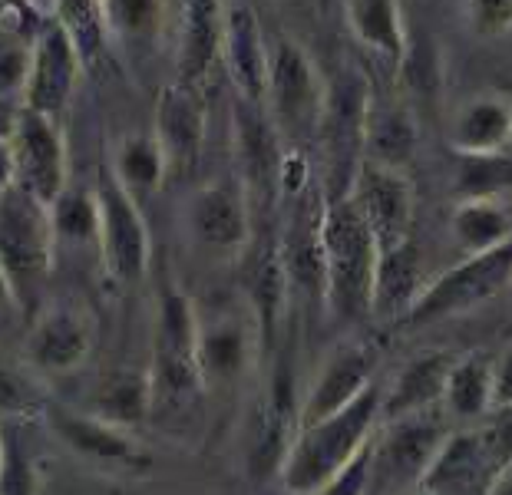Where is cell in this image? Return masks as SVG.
<instances>
[{"mask_svg":"<svg viewBox=\"0 0 512 495\" xmlns=\"http://www.w3.org/2000/svg\"><path fill=\"white\" fill-rule=\"evenodd\" d=\"M195 344H199V307L176 284H166L156 304L149 360L152 420L162 426H185L209 396Z\"/></svg>","mask_w":512,"mask_h":495,"instance_id":"6da1fadb","label":"cell"},{"mask_svg":"<svg viewBox=\"0 0 512 495\" xmlns=\"http://www.w3.org/2000/svg\"><path fill=\"white\" fill-rule=\"evenodd\" d=\"M384 387V380L370 383L344 410L324 416V420L304 423L291 443L278 486L318 495L337 472L351 466L384 423Z\"/></svg>","mask_w":512,"mask_h":495,"instance_id":"7a4b0ae2","label":"cell"},{"mask_svg":"<svg viewBox=\"0 0 512 495\" xmlns=\"http://www.w3.org/2000/svg\"><path fill=\"white\" fill-rule=\"evenodd\" d=\"M324 311L337 324H364L374 317V278L380 248L347 195L324 208Z\"/></svg>","mask_w":512,"mask_h":495,"instance_id":"3957f363","label":"cell"},{"mask_svg":"<svg viewBox=\"0 0 512 495\" xmlns=\"http://www.w3.org/2000/svg\"><path fill=\"white\" fill-rule=\"evenodd\" d=\"M53 258H57V235H53L50 205L37 202L14 182H4V195H0V268H4V288L10 301L27 311L47 288Z\"/></svg>","mask_w":512,"mask_h":495,"instance_id":"277c9868","label":"cell"},{"mask_svg":"<svg viewBox=\"0 0 512 495\" xmlns=\"http://www.w3.org/2000/svg\"><path fill=\"white\" fill-rule=\"evenodd\" d=\"M450 436V413L443 406L384 420L370 439V492L394 495L420 486Z\"/></svg>","mask_w":512,"mask_h":495,"instance_id":"5b68a950","label":"cell"},{"mask_svg":"<svg viewBox=\"0 0 512 495\" xmlns=\"http://www.w3.org/2000/svg\"><path fill=\"white\" fill-rule=\"evenodd\" d=\"M67 165V142H63V129L57 119L43 116L30 106H20L7 119L4 182H14L17 189L34 195L37 202L53 205L70 189Z\"/></svg>","mask_w":512,"mask_h":495,"instance_id":"8992f818","label":"cell"},{"mask_svg":"<svg viewBox=\"0 0 512 495\" xmlns=\"http://www.w3.org/2000/svg\"><path fill=\"white\" fill-rule=\"evenodd\" d=\"M96 202H100V261L116 288H133L149 274L152 241L139 208V198L116 179L110 162L96 169L93 182Z\"/></svg>","mask_w":512,"mask_h":495,"instance_id":"52a82bcc","label":"cell"},{"mask_svg":"<svg viewBox=\"0 0 512 495\" xmlns=\"http://www.w3.org/2000/svg\"><path fill=\"white\" fill-rule=\"evenodd\" d=\"M265 106L271 119H275V126L281 129V136L304 139L321 132L328 86H324L321 73L314 70L308 50L288 37L271 47Z\"/></svg>","mask_w":512,"mask_h":495,"instance_id":"ba28073f","label":"cell"},{"mask_svg":"<svg viewBox=\"0 0 512 495\" xmlns=\"http://www.w3.org/2000/svg\"><path fill=\"white\" fill-rule=\"evenodd\" d=\"M199 370L209 396H232L248 380L261 347L258 324L248 307H219L212 314L199 311Z\"/></svg>","mask_w":512,"mask_h":495,"instance_id":"9c48e42d","label":"cell"},{"mask_svg":"<svg viewBox=\"0 0 512 495\" xmlns=\"http://www.w3.org/2000/svg\"><path fill=\"white\" fill-rule=\"evenodd\" d=\"M43 420L73 459L100 472H149L152 453L133 436V429L113 426L90 410H73L63 403L43 406Z\"/></svg>","mask_w":512,"mask_h":495,"instance_id":"30bf717a","label":"cell"},{"mask_svg":"<svg viewBox=\"0 0 512 495\" xmlns=\"http://www.w3.org/2000/svg\"><path fill=\"white\" fill-rule=\"evenodd\" d=\"M509 281H512V235L503 245L479 251V255H466L456 268L440 274L437 281H430L417 307L410 311L407 324L420 327V324L443 321V317L466 314L473 307L486 304L489 297H496Z\"/></svg>","mask_w":512,"mask_h":495,"instance_id":"8fae6325","label":"cell"},{"mask_svg":"<svg viewBox=\"0 0 512 495\" xmlns=\"http://www.w3.org/2000/svg\"><path fill=\"white\" fill-rule=\"evenodd\" d=\"M192 245L212 258H242L252 245V195L242 179H222L199 189L185 205Z\"/></svg>","mask_w":512,"mask_h":495,"instance_id":"7c38bea8","label":"cell"},{"mask_svg":"<svg viewBox=\"0 0 512 495\" xmlns=\"http://www.w3.org/2000/svg\"><path fill=\"white\" fill-rule=\"evenodd\" d=\"M238 288H242V301L252 311L261 347L265 354L275 357L281 327L291 311V278L285 268V255H281V238L278 235H255L252 245L242 251V264H238Z\"/></svg>","mask_w":512,"mask_h":495,"instance_id":"4fadbf2b","label":"cell"},{"mask_svg":"<svg viewBox=\"0 0 512 495\" xmlns=\"http://www.w3.org/2000/svg\"><path fill=\"white\" fill-rule=\"evenodd\" d=\"M347 198L361 212L380 251L400 248L413 238V185L403 169L361 162Z\"/></svg>","mask_w":512,"mask_h":495,"instance_id":"5bb4252c","label":"cell"},{"mask_svg":"<svg viewBox=\"0 0 512 495\" xmlns=\"http://www.w3.org/2000/svg\"><path fill=\"white\" fill-rule=\"evenodd\" d=\"M235 162L238 179L252 198H275L278 195V175L288 149L281 146L285 136L271 119L268 106L258 99H245L235 93Z\"/></svg>","mask_w":512,"mask_h":495,"instance_id":"9a60e30c","label":"cell"},{"mask_svg":"<svg viewBox=\"0 0 512 495\" xmlns=\"http://www.w3.org/2000/svg\"><path fill=\"white\" fill-rule=\"evenodd\" d=\"M380 347L370 340H344L324 357L321 370L314 373L308 393L301 400V426L324 420L347 403H354L370 383H377Z\"/></svg>","mask_w":512,"mask_h":495,"instance_id":"2e32d148","label":"cell"},{"mask_svg":"<svg viewBox=\"0 0 512 495\" xmlns=\"http://www.w3.org/2000/svg\"><path fill=\"white\" fill-rule=\"evenodd\" d=\"M93 354V324L67 304L40 311L24 337V360L37 377L60 380L83 367Z\"/></svg>","mask_w":512,"mask_h":495,"instance_id":"e0dca14e","label":"cell"},{"mask_svg":"<svg viewBox=\"0 0 512 495\" xmlns=\"http://www.w3.org/2000/svg\"><path fill=\"white\" fill-rule=\"evenodd\" d=\"M83 57L57 20L47 17L34 37V66H30V80L24 90V106L37 109L43 116H63L70 106L76 80H80Z\"/></svg>","mask_w":512,"mask_h":495,"instance_id":"ac0fdd59","label":"cell"},{"mask_svg":"<svg viewBox=\"0 0 512 495\" xmlns=\"http://www.w3.org/2000/svg\"><path fill=\"white\" fill-rule=\"evenodd\" d=\"M205 132H209V106H205V90H192L172 80L159 93L156 103V126L152 136L159 139L166 152L169 172L182 175L199 165L205 149Z\"/></svg>","mask_w":512,"mask_h":495,"instance_id":"d6986e66","label":"cell"},{"mask_svg":"<svg viewBox=\"0 0 512 495\" xmlns=\"http://www.w3.org/2000/svg\"><path fill=\"white\" fill-rule=\"evenodd\" d=\"M225 50V7L222 0H185L179 47H176V83L205 90Z\"/></svg>","mask_w":512,"mask_h":495,"instance_id":"ffe728a7","label":"cell"},{"mask_svg":"<svg viewBox=\"0 0 512 495\" xmlns=\"http://www.w3.org/2000/svg\"><path fill=\"white\" fill-rule=\"evenodd\" d=\"M222 63H225L228 80H232L238 96L265 103L271 50H268V43H265V30H261L255 10L248 7V4L225 7V50H222Z\"/></svg>","mask_w":512,"mask_h":495,"instance_id":"44dd1931","label":"cell"},{"mask_svg":"<svg viewBox=\"0 0 512 495\" xmlns=\"http://www.w3.org/2000/svg\"><path fill=\"white\" fill-rule=\"evenodd\" d=\"M427 261L417 241L400 248L380 251L377 278H374V317L370 321H407L410 311L427 291Z\"/></svg>","mask_w":512,"mask_h":495,"instance_id":"7402d4cb","label":"cell"},{"mask_svg":"<svg viewBox=\"0 0 512 495\" xmlns=\"http://www.w3.org/2000/svg\"><path fill=\"white\" fill-rule=\"evenodd\" d=\"M450 149L456 156H489L512 149V99L503 93L466 99L450 123Z\"/></svg>","mask_w":512,"mask_h":495,"instance_id":"603a6c76","label":"cell"},{"mask_svg":"<svg viewBox=\"0 0 512 495\" xmlns=\"http://www.w3.org/2000/svg\"><path fill=\"white\" fill-rule=\"evenodd\" d=\"M453 363L456 357L450 350H427V354H417L403 363L397 377L384 387V420H397V416L443 406Z\"/></svg>","mask_w":512,"mask_h":495,"instance_id":"cb8c5ba5","label":"cell"},{"mask_svg":"<svg viewBox=\"0 0 512 495\" xmlns=\"http://www.w3.org/2000/svg\"><path fill=\"white\" fill-rule=\"evenodd\" d=\"M83 410L96 413L100 420L139 429L152 420V377L149 367H113L93 383L90 400Z\"/></svg>","mask_w":512,"mask_h":495,"instance_id":"d4e9b609","label":"cell"},{"mask_svg":"<svg viewBox=\"0 0 512 495\" xmlns=\"http://www.w3.org/2000/svg\"><path fill=\"white\" fill-rule=\"evenodd\" d=\"M420 126L417 116L394 99L370 96L367 119H364V159L387 165V169H407L417 156Z\"/></svg>","mask_w":512,"mask_h":495,"instance_id":"484cf974","label":"cell"},{"mask_svg":"<svg viewBox=\"0 0 512 495\" xmlns=\"http://www.w3.org/2000/svg\"><path fill=\"white\" fill-rule=\"evenodd\" d=\"M344 14L357 43L367 53H374L380 63L400 70V63L410 50L400 0H344Z\"/></svg>","mask_w":512,"mask_h":495,"instance_id":"4316f807","label":"cell"},{"mask_svg":"<svg viewBox=\"0 0 512 495\" xmlns=\"http://www.w3.org/2000/svg\"><path fill=\"white\" fill-rule=\"evenodd\" d=\"M443 410L460 423L483 420L496 410L493 393V357L486 354H466L456 357L450 380H446Z\"/></svg>","mask_w":512,"mask_h":495,"instance_id":"83f0119b","label":"cell"},{"mask_svg":"<svg viewBox=\"0 0 512 495\" xmlns=\"http://www.w3.org/2000/svg\"><path fill=\"white\" fill-rule=\"evenodd\" d=\"M453 238L466 255L489 251L512 235V215L499 198H460L450 218Z\"/></svg>","mask_w":512,"mask_h":495,"instance_id":"f1b7e54d","label":"cell"},{"mask_svg":"<svg viewBox=\"0 0 512 495\" xmlns=\"http://www.w3.org/2000/svg\"><path fill=\"white\" fill-rule=\"evenodd\" d=\"M110 169L116 172V179L139 198V202L149 195H156L172 175L166 152H162L156 136H126L113 149Z\"/></svg>","mask_w":512,"mask_h":495,"instance_id":"f546056e","label":"cell"},{"mask_svg":"<svg viewBox=\"0 0 512 495\" xmlns=\"http://www.w3.org/2000/svg\"><path fill=\"white\" fill-rule=\"evenodd\" d=\"M57 24L70 33L86 66H93L103 57L110 43V17H106V0H53Z\"/></svg>","mask_w":512,"mask_h":495,"instance_id":"4dcf8cb0","label":"cell"},{"mask_svg":"<svg viewBox=\"0 0 512 495\" xmlns=\"http://www.w3.org/2000/svg\"><path fill=\"white\" fill-rule=\"evenodd\" d=\"M53 235L57 248H96L100 251V202L96 192H73L67 189L50 205Z\"/></svg>","mask_w":512,"mask_h":495,"instance_id":"1f68e13d","label":"cell"},{"mask_svg":"<svg viewBox=\"0 0 512 495\" xmlns=\"http://www.w3.org/2000/svg\"><path fill=\"white\" fill-rule=\"evenodd\" d=\"M110 37L126 50H149L166 20V0H106Z\"/></svg>","mask_w":512,"mask_h":495,"instance_id":"d6a6232c","label":"cell"},{"mask_svg":"<svg viewBox=\"0 0 512 495\" xmlns=\"http://www.w3.org/2000/svg\"><path fill=\"white\" fill-rule=\"evenodd\" d=\"M456 202L460 198H503L512 192V152H489V156H460L456 169Z\"/></svg>","mask_w":512,"mask_h":495,"instance_id":"836d02e7","label":"cell"},{"mask_svg":"<svg viewBox=\"0 0 512 495\" xmlns=\"http://www.w3.org/2000/svg\"><path fill=\"white\" fill-rule=\"evenodd\" d=\"M43 479L34 456L7 433L4 439V476H0V495H40Z\"/></svg>","mask_w":512,"mask_h":495,"instance_id":"e575fe53","label":"cell"},{"mask_svg":"<svg viewBox=\"0 0 512 495\" xmlns=\"http://www.w3.org/2000/svg\"><path fill=\"white\" fill-rule=\"evenodd\" d=\"M30 66H34V40L24 33H7L4 50H0V80L7 96H24Z\"/></svg>","mask_w":512,"mask_h":495,"instance_id":"d590c367","label":"cell"},{"mask_svg":"<svg viewBox=\"0 0 512 495\" xmlns=\"http://www.w3.org/2000/svg\"><path fill=\"white\" fill-rule=\"evenodd\" d=\"M479 433V443H483V453L489 459V469L493 476L499 469L512 462V406H499V410L489 413V420Z\"/></svg>","mask_w":512,"mask_h":495,"instance_id":"8d00e7d4","label":"cell"},{"mask_svg":"<svg viewBox=\"0 0 512 495\" xmlns=\"http://www.w3.org/2000/svg\"><path fill=\"white\" fill-rule=\"evenodd\" d=\"M470 24L483 37L512 30V0H470Z\"/></svg>","mask_w":512,"mask_h":495,"instance_id":"74e56055","label":"cell"},{"mask_svg":"<svg viewBox=\"0 0 512 495\" xmlns=\"http://www.w3.org/2000/svg\"><path fill=\"white\" fill-rule=\"evenodd\" d=\"M367 492H370V446L344 472H337L318 495H367Z\"/></svg>","mask_w":512,"mask_h":495,"instance_id":"f35d334b","label":"cell"},{"mask_svg":"<svg viewBox=\"0 0 512 495\" xmlns=\"http://www.w3.org/2000/svg\"><path fill=\"white\" fill-rule=\"evenodd\" d=\"M311 189V169L308 159H304L301 149H291L285 162H281V175H278V195L298 198L301 192Z\"/></svg>","mask_w":512,"mask_h":495,"instance_id":"ab89813d","label":"cell"},{"mask_svg":"<svg viewBox=\"0 0 512 495\" xmlns=\"http://www.w3.org/2000/svg\"><path fill=\"white\" fill-rule=\"evenodd\" d=\"M4 14H7V24L14 27V33H24L30 40L37 37V30L43 27V20H47L34 7V0H4Z\"/></svg>","mask_w":512,"mask_h":495,"instance_id":"60d3db41","label":"cell"},{"mask_svg":"<svg viewBox=\"0 0 512 495\" xmlns=\"http://www.w3.org/2000/svg\"><path fill=\"white\" fill-rule=\"evenodd\" d=\"M493 393L496 410L499 406H512V347L493 357Z\"/></svg>","mask_w":512,"mask_h":495,"instance_id":"b9f144b4","label":"cell"},{"mask_svg":"<svg viewBox=\"0 0 512 495\" xmlns=\"http://www.w3.org/2000/svg\"><path fill=\"white\" fill-rule=\"evenodd\" d=\"M486 495H512V462H506V466L489 479Z\"/></svg>","mask_w":512,"mask_h":495,"instance_id":"7bdbcfd3","label":"cell"},{"mask_svg":"<svg viewBox=\"0 0 512 495\" xmlns=\"http://www.w3.org/2000/svg\"><path fill=\"white\" fill-rule=\"evenodd\" d=\"M271 495H311V492H294V489H278V492H271Z\"/></svg>","mask_w":512,"mask_h":495,"instance_id":"ee69618b","label":"cell"},{"mask_svg":"<svg viewBox=\"0 0 512 495\" xmlns=\"http://www.w3.org/2000/svg\"><path fill=\"white\" fill-rule=\"evenodd\" d=\"M413 495H437V492H430V489H423V486H417V492Z\"/></svg>","mask_w":512,"mask_h":495,"instance_id":"f6af8a7d","label":"cell"}]
</instances>
